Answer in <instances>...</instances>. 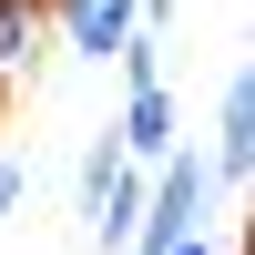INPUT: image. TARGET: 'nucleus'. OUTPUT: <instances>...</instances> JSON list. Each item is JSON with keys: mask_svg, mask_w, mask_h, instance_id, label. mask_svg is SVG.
<instances>
[{"mask_svg": "<svg viewBox=\"0 0 255 255\" xmlns=\"http://www.w3.org/2000/svg\"><path fill=\"white\" fill-rule=\"evenodd\" d=\"M123 82H133V92H153V82H163V41H153V31H133V51H123Z\"/></svg>", "mask_w": 255, "mask_h": 255, "instance_id": "6", "label": "nucleus"}, {"mask_svg": "<svg viewBox=\"0 0 255 255\" xmlns=\"http://www.w3.org/2000/svg\"><path fill=\"white\" fill-rule=\"evenodd\" d=\"M113 153L133 163V174H153V163H174L184 153V113H174V92H123V123H113Z\"/></svg>", "mask_w": 255, "mask_h": 255, "instance_id": "1", "label": "nucleus"}, {"mask_svg": "<svg viewBox=\"0 0 255 255\" xmlns=\"http://www.w3.org/2000/svg\"><path fill=\"white\" fill-rule=\"evenodd\" d=\"M51 20H61V41L82 61H123L133 31H143V0H51Z\"/></svg>", "mask_w": 255, "mask_h": 255, "instance_id": "2", "label": "nucleus"}, {"mask_svg": "<svg viewBox=\"0 0 255 255\" xmlns=\"http://www.w3.org/2000/svg\"><path fill=\"white\" fill-rule=\"evenodd\" d=\"M10 204H20V163H0V225H10Z\"/></svg>", "mask_w": 255, "mask_h": 255, "instance_id": "7", "label": "nucleus"}, {"mask_svg": "<svg viewBox=\"0 0 255 255\" xmlns=\"http://www.w3.org/2000/svg\"><path fill=\"white\" fill-rule=\"evenodd\" d=\"M174 255H215V245H204V235H184V245H174Z\"/></svg>", "mask_w": 255, "mask_h": 255, "instance_id": "8", "label": "nucleus"}, {"mask_svg": "<svg viewBox=\"0 0 255 255\" xmlns=\"http://www.w3.org/2000/svg\"><path fill=\"white\" fill-rule=\"evenodd\" d=\"M245 163H255V72H225L215 143H204V174H215V184H245Z\"/></svg>", "mask_w": 255, "mask_h": 255, "instance_id": "3", "label": "nucleus"}, {"mask_svg": "<svg viewBox=\"0 0 255 255\" xmlns=\"http://www.w3.org/2000/svg\"><path fill=\"white\" fill-rule=\"evenodd\" d=\"M113 184H123V153H113V133H92V143H82V215H102Z\"/></svg>", "mask_w": 255, "mask_h": 255, "instance_id": "5", "label": "nucleus"}, {"mask_svg": "<svg viewBox=\"0 0 255 255\" xmlns=\"http://www.w3.org/2000/svg\"><path fill=\"white\" fill-rule=\"evenodd\" d=\"M51 31V0H0V82L31 61V41Z\"/></svg>", "mask_w": 255, "mask_h": 255, "instance_id": "4", "label": "nucleus"}]
</instances>
